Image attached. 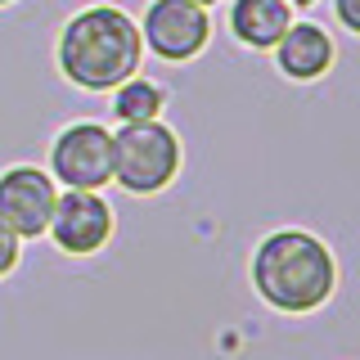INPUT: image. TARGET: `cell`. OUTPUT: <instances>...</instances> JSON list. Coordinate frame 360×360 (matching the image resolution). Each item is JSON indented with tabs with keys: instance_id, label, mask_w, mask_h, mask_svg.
<instances>
[{
	"instance_id": "6da1fadb",
	"label": "cell",
	"mask_w": 360,
	"mask_h": 360,
	"mask_svg": "<svg viewBox=\"0 0 360 360\" xmlns=\"http://www.w3.org/2000/svg\"><path fill=\"white\" fill-rule=\"evenodd\" d=\"M252 292L279 315H315L338 292V257L311 230L279 225L257 239L248 257Z\"/></svg>"
},
{
	"instance_id": "7a4b0ae2",
	"label": "cell",
	"mask_w": 360,
	"mask_h": 360,
	"mask_svg": "<svg viewBox=\"0 0 360 360\" xmlns=\"http://www.w3.org/2000/svg\"><path fill=\"white\" fill-rule=\"evenodd\" d=\"M144 45L140 27L122 5H86L59 27L54 41V68L72 90L86 95H108L112 86H122L127 77L140 72Z\"/></svg>"
},
{
	"instance_id": "3957f363",
	"label": "cell",
	"mask_w": 360,
	"mask_h": 360,
	"mask_svg": "<svg viewBox=\"0 0 360 360\" xmlns=\"http://www.w3.org/2000/svg\"><path fill=\"white\" fill-rule=\"evenodd\" d=\"M185 167V144L176 127L162 117L153 122H122L112 131V185L131 198H158L176 185Z\"/></svg>"
},
{
	"instance_id": "277c9868",
	"label": "cell",
	"mask_w": 360,
	"mask_h": 360,
	"mask_svg": "<svg viewBox=\"0 0 360 360\" xmlns=\"http://www.w3.org/2000/svg\"><path fill=\"white\" fill-rule=\"evenodd\" d=\"M45 172L54 176L59 189H104L112 185V131L104 122H68L50 140Z\"/></svg>"
},
{
	"instance_id": "5b68a950",
	"label": "cell",
	"mask_w": 360,
	"mask_h": 360,
	"mask_svg": "<svg viewBox=\"0 0 360 360\" xmlns=\"http://www.w3.org/2000/svg\"><path fill=\"white\" fill-rule=\"evenodd\" d=\"M135 27L144 54L158 63H194L212 45V14L194 0H149Z\"/></svg>"
},
{
	"instance_id": "8992f818",
	"label": "cell",
	"mask_w": 360,
	"mask_h": 360,
	"mask_svg": "<svg viewBox=\"0 0 360 360\" xmlns=\"http://www.w3.org/2000/svg\"><path fill=\"white\" fill-rule=\"evenodd\" d=\"M112 230H117V217H112V202L99 189H59L45 239L63 257H95L108 248Z\"/></svg>"
},
{
	"instance_id": "52a82bcc",
	"label": "cell",
	"mask_w": 360,
	"mask_h": 360,
	"mask_svg": "<svg viewBox=\"0 0 360 360\" xmlns=\"http://www.w3.org/2000/svg\"><path fill=\"white\" fill-rule=\"evenodd\" d=\"M54 202H59V185H54V176L45 167L14 162L0 172V221L18 239H45Z\"/></svg>"
},
{
	"instance_id": "ba28073f",
	"label": "cell",
	"mask_w": 360,
	"mask_h": 360,
	"mask_svg": "<svg viewBox=\"0 0 360 360\" xmlns=\"http://www.w3.org/2000/svg\"><path fill=\"white\" fill-rule=\"evenodd\" d=\"M270 59H275V72L284 77V82H292V86H311V82H320V77L333 72L338 45H333L329 32H324V22L292 18L288 32L275 41Z\"/></svg>"
},
{
	"instance_id": "9c48e42d",
	"label": "cell",
	"mask_w": 360,
	"mask_h": 360,
	"mask_svg": "<svg viewBox=\"0 0 360 360\" xmlns=\"http://www.w3.org/2000/svg\"><path fill=\"white\" fill-rule=\"evenodd\" d=\"M297 18V9L288 0H230L225 9V27L230 37L243 45V50H257V54H270L275 41L288 32V22Z\"/></svg>"
},
{
	"instance_id": "30bf717a",
	"label": "cell",
	"mask_w": 360,
	"mask_h": 360,
	"mask_svg": "<svg viewBox=\"0 0 360 360\" xmlns=\"http://www.w3.org/2000/svg\"><path fill=\"white\" fill-rule=\"evenodd\" d=\"M112 95V117H117V127L122 122H153V117H162V108H167V90L149 82V77H127L122 86H112L108 90Z\"/></svg>"
},
{
	"instance_id": "8fae6325",
	"label": "cell",
	"mask_w": 360,
	"mask_h": 360,
	"mask_svg": "<svg viewBox=\"0 0 360 360\" xmlns=\"http://www.w3.org/2000/svg\"><path fill=\"white\" fill-rule=\"evenodd\" d=\"M18 257H22V239L0 221V279H9L18 270Z\"/></svg>"
},
{
	"instance_id": "7c38bea8",
	"label": "cell",
	"mask_w": 360,
	"mask_h": 360,
	"mask_svg": "<svg viewBox=\"0 0 360 360\" xmlns=\"http://www.w3.org/2000/svg\"><path fill=\"white\" fill-rule=\"evenodd\" d=\"M333 18H338L342 32L360 37V0H333Z\"/></svg>"
},
{
	"instance_id": "4fadbf2b",
	"label": "cell",
	"mask_w": 360,
	"mask_h": 360,
	"mask_svg": "<svg viewBox=\"0 0 360 360\" xmlns=\"http://www.w3.org/2000/svg\"><path fill=\"white\" fill-rule=\"evenodd\" d=\"M288 5H292V9H311L315 0H288Z\"/></svg>"
},
{
	"instance_id": "5bb4252c",
	"label": "cell",
	"mask_w": 360,
	"mask_h": 360,
	"mask_svg": "<svg viewBox=\"0 0 360 360\" xmlns=\"http://www.w3.org/2000/svg\"><path fill=\"white\" fill-rule=\"evenodd\" d=\"M194 5H202V9H212V5H221V0H194Z\"/></svg>"
},
{
	"instance_id": "9a60e30c",
	"label": "cell",
	"mask_w": 360,
	"mask_h": 360,
	"mask_svg": "<svg viewBox=\"0 0 360 360\" xmlns=\"http://www.w3.org/2000/svg\"><path fill=\"white\" fill-rule=\"evenodd\" d=\"M5 5H18V0H0V9H5Z\"/></svg>"
}]
</instances>
